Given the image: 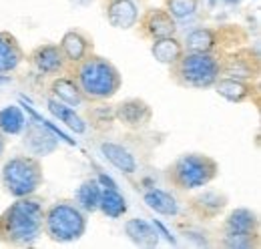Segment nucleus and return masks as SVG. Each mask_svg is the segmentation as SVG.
Segmentation results:
<instances>
[{
	"instance_id": "obj_1",
	"label": "nucleus",
	"mask_w": 261,
	"mask_h": 249,
	"mask_svg": "<svg viewBox=\"0 0 261 249\" xmlns=\"http://www.w3.org/2000/svg\"><path fill=\"white\" fill-rule=\"evenodd\" d=\"M42 199L18 197L0 213V243L10 247H31L42 237Z\"/></svg>"
},
{
	"instance_id": "obj_2",
	"label": "nucleus",
	"mask_w": 261,
	"mask_h": 249,
	"mask_svg": "<svg viewBox=\"0 0 261 249\" xmlns=\"http://www.w3.org/2000/svg\"><path fill=\"white\" fill-rule=\"evenodd\" d=\"M68 72L76 81L87 103H107L123 87V74L117 64L95 51L68 66Z\"/></svg>"
},
{
	"instance_id": "obj_3",
	"label": "nucleus",
	"mask_w": 261,
	"mask_h": 249,
	"mask_svg": "<svg viewBox=\"0 0 261 249\" xmlns=\"http://www.w3.org/2000/svg\"><path fill=\"white\" fill-rule=\"evenodd\" d=\"M219 177V163L205 153H183L165 169L167 183L183 193L209 187Z\"/></svg>"
},
{
	"instance_id": "obj_4",
	"label": "nucleus",
	"mask_w": 261,
	"mask_h": 249,
	"mask_svg": "<svg viewBox=\"0 0 261 249\" xmlns=\"http://www.w3.org/2000/svg\"><path fill=\"white\" fill-rule=\"evenodd\" d=\"M175 85L191 91H205L221 77V53H189L185 51L169 66Z\"/></svg>"
},
{
	"instance_id": "obj_5",
	"label": "nucleus",
	"mask_w": 261,
	"mask_h": 249,
	"mask_svg": "<svg viewBox=\"0 0 261 249\" xmlns=\"http://www.w3.org/2000/svg\"><path fill=\"white\" fill-rule=\"evenodd\" d=\"M89 215L74 203V199H61L44 207L42 235L55 243H72L87 233Z\"/></svg>"
},
{
	"instance_id": "obj_6",
	"label": "nucleus",
	"mask_w": 261,
	"mask_h": 249,
	"mask_svg": "<svg viewBox=\"0 0 261 249\" xmlns=\"http://www.w3.org/2000/svg\"><path fill=\"white\" fill-rule=\"evenodd\" d=\"M42 183H44L42 163L38 157L31 153L6 159L0 169V187L12 199L36 195Z\"/></svg>"
},
{
	"instance_id": "obj_7",
	"label": "nucleus",
	"mask_w": 261,
	"mask_h": 249,
	"mask_svg": "<svg viewBox=\"0 0 261 249\" xmlns=\"http://www.w3.org/2000/svg\"><path fill=\"white\" fill-rule=\"evenodd\" d=\"M259 53L251 46H237L221 53V74L243 79V81H259Z\"/></svg>"
},
{
	"instance_id": "obj_8",
	"label": "nucleus",
	"mask_w": 261,
	"mask_h": 249,
	"mask_svg": "<svg viewBox=\"0 0 261 249\" xmlns=\"http://www.w3.org/2000/svg\"><path fill=\"white\" fill-rule=\"evenodd\" d=\"M137 32L143 40L153 42L163 36H173L177 34V20L165 10V8H147L145 12L139 14L137 20Z\"/></svg>"
},
{
	"instance_id": "obj_9",
	"label": "nucleus",
	"mask_w": 261,
	"mask_h": 249,
	"mask_svg": "<svg viewBox=\"0 0 261 249\" xmlns=\"http://www.w3.org/2000/svg\"><path fill=\"white\" fill-rule=\"evenodd\" d=\"M29 64L33 66L38 74L44 77H57L68 70V62L59 46V42H42L34 46L27 57Z\"/></svg>"
},
{
	"instance_id": "obj_10",
	"label": "nucleus",
	"mask_w": 261,
	"mask_h": 249,
	"mask_svg": "<svg viewBox=\"0 0 261 249\" xmlns=\"http://www.w3.org/2000/svg\"><path fill=\"white\" fill-rule=\"evenodd\" d=\"M115 121L129 131H143L153 121V107L139 96H130L113 107Z\"/></svg>"
},
{
	"instance_id": "obj_11",
	"label": "nucleus",
	"mask_w": 261,
	"mask_h": 249,
	"mask_svg": "<svg viewBox=\"0 0 261 249\" xmlns=\"http://www.w3.org/2000/svg\"><path fill=\"white\" fill-rule=\"evenodd\" d=\"M227 205L229 197L225 191H221V189H205V187L187 201L189 211L201 221H211V219H217L219 215H223Z\"/></svg>"
},
{
	"instance_id": "obj_12",
	"label": "nucleus",
	"mask_w": 261,
	"mask_h": 249,
	"mask_svg": "<svg viewBox=\"0 0 261 249\" xmlns=\"http://www.w3.org/2000/svg\"><path fill=\"white\" fill-rule=\"evenodd\" d=\"M221 98H225L233 105H243L257 101L259 96V87L257 81H243V79H233V77H219L215 85L211 87Z\"/></svg>"
},
{
	"instance_id": "obj_13",
	"label": "nucleus",
	"mask_w": 261,
	"mask_h": 249,
	"mask_svg": "<svg viewBox=\"0 0 261 249\" xmlns=\"http://www.w3.org/2000/svg\"><path fill=\"white\" fill-rule=\"evenodd\" d=\"M22 145L27 147V151L31 155L46 157L59 147V141L55 139V135H50L44 121L42 123L27 121L24 131H22Z\"/></svg>"
},
{
	"instance_id": "obj_14",
	"label": "nucleus",
	"mask_w": 261,
	"mask_h": 249,
	"mask_svg": "<svg viewBox=\"0 0 261 249\" xmlns=\"http://www.w3.org/2000/svg\"><path fill=\"white\" fill-rule=\"evenodd\" d=\"M63 55H65L68 66L76 64L79 61H83L87 55H91L95 51V44H93V38L81 29H70L63 34L61 42H59Z\"/></svg>"
},
{
	"instance_id": "obj_15",
	"label": "nucleus",
	"mask_w": 261,
	"mask_h": 249,
	"mask_svg": "<svg viewBox=\"0 0 261 249\" xmlns=\"http://www.w3.org/2000/svg\"><path fill=\"white\" fill-rule=\"evenodd\" d=\"M139 6L135 0H109L105 6L107 22L117 31H130L139 20Z\"/></svg>"
},
{
	"instance_id": "obj_16",
	"label": "nucleus",
	"mask_w": 261,
	"mask_h": 249,
	"mask_svg": "<svg viewBox=\"0 0 261 249\" xmlns=\"http://www.w3.org/2000/svg\"><path fill=\"white\" fill-rule=\"evenodd\" d=\"M27 55L18 38L8 31H0V74H10L20 68Z\"/></svg>"
},
{
	"instance_id": "obj_17",
	"label": "nucleus",
	"mask_w": 261,
	"mask_h": 249,
	"mask_svg": "<svg viewBox=\"0 0 261 249\" xmlns=\"http://www.w3.org/2000/svg\"><path fill=\"white\" fill-rule=\"evenodd\" d=\"M48 94L53 98H57L59 103H65L72 109H79V107H83L87 103L83 93H81V89H79V85H76V81L70 77L68 70H66V74L63 72V74H57L53 79V83L48 87Z\"/></svg>"
},
{
	"instance_id": "obj_18",
	"label": "nucleus",
	"mask_w": 261,
	"mask_h": 249,
	"mask_svg": "<svg viewBox=\"0 0 261 249\" xmlns=\"http://www.w3.org/2000/svg\"><path fill=\"white\" fill-rule=\"evenodd\" d=\"M223 233H259V215L249 207H235L221 223Z\"/></svg>"
},
{
	"instance_id": "obj_19",
	"label": "nucleus",
	"mask_w": 261,
	"mask_h": 249,
	"mask_svg": "<svg viewBox=\"0 0 261 249\" xmlns=\"http://www.w3.org/2000/svg\"><path fill=\"white\" fill-rule=\"evenodd\" d=\"M183 48L189 53H221L219 51V32L217 27H199L193 29L183 40Z\"/></svg>"
},
{
	"instance_id": "obj_20",
	"label": "nucleus",
	"mask_w": 261,
	"mask_h": 249,
	"mask_svg": "<svg viewBox=\"0 0 261 249\" xmlns=\"http://www.w3.org/2000/svg\"><path fill=\"white\" fill-rule=\"evenodd\" d=\"M100 153H102V157H105L115 169H119L121 173H125V175L137 173V167H139L137 159H135V155L130 153L127 147H123L121 143L105 141V143H100Z\"/></svg>"
},
{
	"instance_id": "obj_21",
	"label": "nucleus",
	"mask_w": 261,
	"mask_h": 249,
	"mask_svg": "<svg viewBox=\"0 0 261 249\" xmlns=\"http://www.w3.org/2000/svg\"><path fill=\"white\" fill-rule=\"evenodd\" d=\"M143 201L147 203V207L151 211H155L157 215H163V217H177L181 213V205L179 201L175 199L173 193L165 191V189H147L143 193Z\"/></svg>"
},
{
	"instance_id": "obj_22",
	"label": "nucleus",
	"mask_w": 261,
	"mask_h": 249,
	"mask_svg": "<svg viewBox=\"0 0 261 249\" xmlns=\"http://www.w3.org/2000/svg\"><path fill=\"white\" fill-rule=\"evenodd\" d=\"M125 235L130 239V243L139 245V247H157L159 245V233L157 229L145 221V219H139V217H133L127 219L125 225Z\"/></svg>"
},
{
	"instance_id": "obj_23",
	"label": "nucleus",
	"mask_w": 261,
	"mask_h": 249,
	"mask_svg": "<svg viewBox=\"0 0 261 249\" xmlns=\"http://www.w3.org/2000/svg\"><path fill=\"white\" fill-rule=\"evenodd\" d=\"M129 205L123 193L115 185L100 187V199H98V211L109 219H121L127 213Z\"/></svg>"
},
{
	"instance_id": "obj_24",
	"label": "nucleus",
	"mask_w": 261,
	"mask_h": 249,
	"mask_svg": "<svg viewBox=\"0 0 261 249\" xmlns=\"http://www.w3.org/2000/svg\"><path fill=\"white\" fill-rule=\"evenodd\" d=\"M185 53L183 42L177 38V34L173 36H163L151 42V55L157 62H161L165 66H171L173 62H177V59Z\"/></svg>"
},
{
	"instance_id": "obj_25",
	"label": "nucleus",
	"mask_w": 261,
	"mask_h": 249,
	"mask_svg": "<svg viewBox=\"0 0 261 249\" xmlns=\"http://www.w3.org/2000/svg\"><path fill=\"white\" fill-rule=\"evenodd\" d=\"M100 181L97 177H91V179H85L76 193H74V203L87 213V215H93L98 211V199H100Z\"/></svg>"
},
{
	"instance_id": "obj_26",
	"label": "nucleus",
	"mask_w": 261,
	"mask_h": 249,
	"mask_svg": "<svg viewBox=\"0 0 261 249\" xmlns=\"http://www.w3.org/2000/svg\"><path fill=\"white\" fill-rule=\"evenodd\" d=\"M48 109H50V113H53L61 123H65L70 131H74V133H79V135L87 131L85 119H83L72 107H68V105H65V103H59L57 98L48 96Z\"/></svg>"
},
{
	"instance_id": "obj_27",
	"label": "nucleus",
	"mask_w": 261,
	"mask_h": 249,
	"mask_svg": "<svg viewBox=\"0 0 261 249\" xmlns=\"http://www.w3.org/2000/svg\"><path fill=\"white\" fill-rule=\"evenodd\" d=\"M24 124H27V119L18 107L10 105V107L0 111V129L6 137L8 135H20L24 131Z\"/></svg>"
},
{
	"instance_id": "obj_28",
	"label": "nucleus",
	"mask_w": 261,
	"mask_h": 249,
	"mask_svg": "<svg viewBox=\"0 0 261 249\" xmlns=\"http://www.w3.org/2000/svg\"><path fill=\"white\" fill-rule=\"evenodd\" d=\"M219 245L225 249H257L259 233H223L221 231Z\"/></svg>"
},
{
	"instance_id": "obj_29",
	"label": "nucleus",
	"mask_w": 261,
	"mask_h": 249,
	"mask_svg": "<svg viewBox=\"0 0 261 249\" xmlns=\"http://www.w3.org/2000/svg\"><path fill=\"white\" fill-rule=\"evenodd\" d=\"M165 10L179 22L193 18L199 10V0H163Z\"/></svg>"
},
{
	"instance_id": "obj_30",
	"label": "nucleus",
	"mask_w": 261,
	"mask_h": 249,
	"mask_svg": "<svg viewBox=\"0 0 261 249\" xmlns=\"http://www.w3.org/2000/svg\"><path fill=\"white\" fill-rule=\"evenodd\" d=\"M115 121V111L113 107L107 109V107H95L89 115V123L87 124H93L95 129H109L111 123Z\"/></svg>"
},
{
	"instance_id": "obj_31",
	"label": "nucleus",
	"mask_w": 261,
	"mask_h": 249,
	"mask_svg": "<svg viewBox=\"0 0 261 249\" xmlns=\"http://www.w3.org/2000/svg\"><path fill=\"white\" fill-rule=\"evenodd\" d=\"M6 141H8V139H6V135H4L2 129H0V159L4 157V153H6Z\"/></svg>"
},
{
	"instance_id": "obj_32",
	"label": "nucleus",
	"mask_w": 261,
	"mask_h": 249,
	"mask_svg": "<svg viewBox=\"0 0 261 249\" xmlns=\"http://www.w3.org/2000/svg\"><path fill=\"white\" fill-rule=\"evenodd\" d=\"M72 2H74V4H83V6H85V4H91L93 0H72Z\"/></svg>"
}]
</instances>
